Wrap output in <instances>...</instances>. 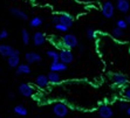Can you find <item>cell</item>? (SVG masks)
I'll use <instances>...</instances> for the list:
<instances>
[{
	"mask_svg": "<svg viewBox=\"0 0 130 118\" xmlns=\"http://www.w3.org/2000/svg\"><path fill=\"white\" fill-rule=\"evenodd\" d=\"M21 40H22V43H24L25 46L29 45V42H30V35H29V33H28L27 29H22L21 30Z\"/></svg>",
	"mask_w": 130,
	"mask_h": 118,
	"instance_id": "cell-22",
	"label": "cell"
},
{
	"mask_svg": "<svg viewBox=\"0 0 130 118\" xmlns=\"http://www.w3.org/2000/svg\"><path fill=\"white\" fill-rule=\"evenodd\" d=\"M123 97L125 98L127 101H130V88L125 89V90L123 91Z\"/></svg>",
	"mask_w": 130,
	"mask_h": 118,
	"instance_id": "cell-28",
	"label": "cell"
},
{
	"mask_svg": "<svg viewBox=\"0 0 130 118\" xmlns=\"http://www.w3.org/2000/svg\"><path fill=\"white\" fill-rule=\"evenodd\" d=\"M115 8H117L118 12L127 14L130 9V3L129 0H117L115 4Z\"/></svg>",
	"mask_w": 130,
	"mask_h": 118,
	"instance_id": "cell-12",
	"label": "cell"
},
{
	"mask_svg": "<svg viewBox=\"0 0 130 118\" xmlns=\"http://www.w3.org/2000/svg\"><path fill=\"white\" fill-rule=\"evenodd\" d=\"M52 111H53V113L58 118H64L68 115V112H69V108H68L67 104L62 103V102H58V103L53 104Z\"/></svg>",
	"mask_w": 130,
	"mask_h": 118,
	"instance_id": "cell-2",
	"label": "cell"
},
{
	"mask_svg": "<svg viewBox=\"0 0 130 118\" xmlns=\"http://www.w3.org/2000/svg\"><path fill=\"white\" fill-rule=\"evenodd\" d=\"M17 75H28L32 73V69L28 63H20L17 68Z\"/></svg>",
	"mask_w": 130,
	"mask_h": 118,
	"instance_id": "cell-15",
	"label": "cell"
},
{
	"mask_svg": "<svg viewBox=\"0 0 130 118\" xmlns=\"http://www.w3.org/2000/svg\"><path fill=\"white\" fill-rule=\"evenodd\" d=\"M77 1H80V3H89L91 0H77Z\"/></svg>",
	"mask_w": 130,
	"mask_h": 118,
	"instance_id": "cell-34",
	"label": "cell"
},
{
	"mask_svg": "<svg viewBox=\"0 0 130 118\" xmlns=\"http://www.w3.org/2000/svg\"><path fill=\"white\" fill-rule=\"evenodd\" d=\"M8 37V32L6 29H3L0 32V40L1 39H7Z\"/></svg>",
	"mask_w": 130,
	"mask_h": 118,
	"instance_id": "cell-29",
	"label": "cell"
},
{
	"mask_svg": "<svg viewBox=\"0 0 130 118\" xmlns=\"http://www.w3.org/2000/svg\"><path fill=\"white\" fill-rule=\"evenodd\" d=\"M32 40H33V45L35 46V47H41V46H43L46 42V35L42 32H35V33L33 34Z\"/></svg>",
	"mask_w": 130,
	"mask_h": 118,
	"instance_id": "cell-11",
	"label": "cell"
},
{
	"mask_svg": "<svg viewBox=\"0 0 130 118\" xmlns=\"http://www.w3.org/2000/svg\"><path fill=\"white\" fill-rule=\"evenodd\" d=\"M35 84L38 85V88L40 89H45L48 87L49 82H48V78L46 75H38L35 77Z\"/></svg>",
	"mask_w": 130,
	"mask_h": 118,
	"instance_id": "cell-13",
	"label": "cell"
},
{
	"mask_svg": "<svg viewBox=\"0 0 130 118\" xmlns=\"http://www.w3.org/2000/svg\"><path fill=\"white\" fill-rule=\"evenodd\" d=\"M111 82L118 88H123L128 84V77L122 73H115L111 75Z\"/></svg>",
	"mask_w": 130,
	"mask_h": 118,
	"instance_id": "cell-5",
	"label": "cell"
},
{
	"mask_svg": "<svg viewBox=\"0 0 130 118\" xmlns=\"http://www.w3.org/2000/svg\"><path fill=\"white\" fill-rule=\"evenodd\" d=\"M115 5L111 1H106V3H103L102 7H101V12L106 19H111L115 14Z\"/></svg>",
	"mask_w": 130,
	"mask_h": 118,
	"instance_id": "cell-4",
	"label": "cell"
},
{
	"mask_svg": "<svg viewBox=\"0 0 130 118\" xmlns=\"http://www.w3.org/2000/svg\"><path fill=\"white\" fill-rule=\"evenodd\" d=\"M7 63H8L9 68H18V66L20 64V56H11L7 58Z\"/></svg>",
	"mask_w": 130,
	"mask_h": 118,
	"instance_id": "cell-18",
	"label": "cell"
},
{
	"mask_svg": "<svg viewBox=\"0 0 130 118\" xmlns=\"http://www.w3.org/2000/svg\"><path fill=\"white\" fill-rule=\"evenodd\" d=\"M19 94L24 97H32L35 94V88L29 83H21L18 88Z\"/></svg>",
	"mask_w": 130,
	"mask_h": 118,
	"instance_id": "cell-7",
	"label": "cell"
},
{
	"mask_svg": "<svg viewBox=\"0 0 130 118\" xmlns=\"http://www.w3.org/2000/svg\"><path fill=\"white\" fill-rule=\"evenodd\" d=\"M54 28L56 30H59V32H67V30L69 29L68 27H66V26H63V25H61V24H56V25H54Z\"/></svg>",
	"mask_w": 130,
	"mask_h": 118,
	"instance_id": "cell-26",
	"label": "cell"
},
{
	"mask_svg": "<svg viewBox=\"0 0 130 118\" xmlns=\"http://www.w3.org/2000/svg\"><path fill=\"white\" fill-rule=\"evenodd\" d=\"M49 69H51V71H54V73H61V71L67 70V66L59 61L56 63H52L51 67H49Z\"/></svg>",
	"mask_w": 130,
	"mask_h": 118,
	"instance_id": "cell-16",
	"label": "cell"
},
{
	"mask_svg": "<svg viewBox=\"0 0 130 118\" xmlns=\"http://www.w3.org/2000/svg\"><path fill=\"white\" fill-rule=\"evenodd\" d=\"M61 42H62L63 48L70 49V50L79 46V40H77L76 35H74V34H66V35H63L62 39H61Z\"/></svg>",
	"mask_w": 130,
	"mask_h": 118,
	"instance_id": "cell-1",
	"label": "cell"
},
{
	"mask_svg": "<svg viewBox=\"0 0 130 118\" xmlns=\"http://www.w3.org/2000/svg\"><path fill=\"white\" fill-rule=\"evenodd\" d=\"M124 20H125V22H127L128 25H130V15H127V16H125V19H124Z\"/></svg>",
	"mask_w": 130,
	"mask_h": 118,
	"instance_id": "cell-33",
	"label": "cell"
},
{
	"mask_svg": "<svg viewBox=\"0 0 130 118\" xmlns=\"http://www.w3.org/2000/svg\"><path fill=\"white\" fill-rule=\"evenodd\" d=\"M14 113H17L18 116H26L28 113V110L26 106H24L22 104H19V105H15L14 109H13Z\"/></svg>",
	"mask_w": 130,
	"mask_h": 118,
	"instance_id": "cell-19",
	"label": "cell"
},
{
	"mask_svg": "<svg viewBox=\"0 0 130 118\" xmlns=\"http://www.w3.org/2000/svg\"><path fill=\"white\" fill-rule=\"evenodd\" d=\"M52 24H53V25L59 24V16H58V14L53 15V18H52Z\"/></svg>",
	"mask_w": 130,
	"mask_h": 118,
	"instance_id": "cell-30",
	"label": "cell"
},
{
	"mask_svg": "<svg viewBox=\"0 0 130 118\" xmlns=\"http://www.w3.org/2000/svg\"><path fill=\"white\" fill-rule=\"evenodd\" d=\"M43 20L40 16H33V18L29 20V26L32 28H39L40 26H42Z\"/></svg>",
	"mask_w": 130,
	"mask_h": 118,
	"instance_id": "cell-20",
	"label": "cell"
},
{
	"mask_svg": "<svg viewBox=\"0 0 130 118\" xmlns=\"http://www.w3.org/2000/svg\"><path fill=\"white\" fill-rule=\"evenodd\" d=\"M58 16H59V24L63 25V26H66L68 28H70L73 26V24H74V18L68 13H60V14H58Z\"/></svg>",
	"mask_w": 130,
	"mask_h": 118,
	"instance_id": "cell-8",
	"label": "cell"
},
{
	"mask_svg": "<svg viewBox=\"0 0 130 118\" xmlns=\"http://www.w3.org/2000/svg\"><path fill=\"white\" fill-rule=\"evenodd\" d=\"M99 116L101 118H111L114 116V110L111 109V106L107 105V104H103L99 108Z\"/></svg>",
	"mask_w": 130,
	"mask_h": 118,
	"instance_id": "cell-10",
	"label": "cell"
},
{
	"mask_svg": "<svg viewBox=\"0 0 130 118\" xmlns=\"http://www.w3.org/2000/svg\"><path fill=\"white\" fill-rule=\"evenodd\" d=\"M7 96H8V98H11V100H14V98H15V95H14V92H12V91H9V92H8V95H7Z\"/></svg>",
	"mask_w": 130,
	"mask_h": 118,
	"instance_id": "cell-32",
	"label": "cell"
},
{
	"mask_svg": "<svg viewBox=\"0 0 130 118\" xmlns=\"http://www.w3.org/2000/svg\"><path fill=\"white\" fill-rule=\"evenodd\" d=\"M125 111H127V115H128V116H130V106L128 108L127 110H125Z\"/></svg>",
	"mask_w": 130,
	"mask_h": 118,
	"instance_id": "cell-35",
	"label": "cell"
},
{
	"mask_svg": "<svg viewBox=\"0 0 130 118\" xmlns=\"http://www.w3.org/2000/svg\"><path fill=\"white\" fill-rule=\"evenodd\" d=\"M128 108H129V106H128L127 102H120V103H118V109H120V111H125Z\"/></svg>",
	"mask_w": 130,
	"mask_h": 118,
	"instance_id": "cell-27",
	"label": "cell"
},
{
	"mask_svg": "<svg viewBox=\"0 0 130 118\" xmlns=\"http://www.w3.org/2000/svg\"><path fill=\"white\" fill-rule=\"evenodd\" d=\"M47 78H48V82L52 83V84H58L61 82V77L59 75V73H54V71H51L47 75Z\"/></svg>",
	"mask_w": 130,
	"mask_h": 118,
	"instance_id": "cell-17",
	"label": "cell"
},
{
	"mask_svg": "<svg viewBox=\"0 0 130 118\" xmlns=\"http://www.w3.org/2000/svg\"><path fill=\"white\" fill-rule=\"evenodd\" d=\"M0 55L8 58L11 56H20V52L9 45H0Z\"/></svg>",
	"mask_w": 130,
	"mask_h": 118,
	"instance_id": "cell-3",
	"label": "cell"
},
{
	"mask_svg": "<svg viewBox=\"0 0 130 118\" xmlns=\"http://www.w3.org/2000/svg\"><path fill=\"white\" fill-rule=\"evenodd\" d=\"M77 48H79V53H83V52H85V46H83V45H79V46H77Z\"/></svg>",
	"mask_w": 130,
	"mask_h": 118,
	"instance_id": "cell-31",
	"label": "cell"
},
{
	"mask_svg": "<svg viewBox=\"0 0 130 118\" xmlns=\"http://www.w3.org/2000/svg\"><path fill=\"white\" fill-rule=\"evenodd\" d=\"M129 25L125 22V20L124 19H118L117 21H116V27L117 28H120V29H122V30H124L125 28L128 27Z\"/></svg>",
	"mask_w": 130,
	"mask_h": 118,
	"instance_id": "cell-25",
	"label": "cell"
},
{
	"mask_svg": "<svg viewBox=\"0 0 130 118\" xmlns=\"http://www.w3.org/2000/svg\"><path fill=\"white\" fill-rule=\"evenodd\" d=\"M25 60L28 64H33V63H39L42 61L41 55L38 54L36 52H28L25 54Z\"/></svg>",
	"mask_w": 130,
	"mask_h": 118,
	"instance_id": "cell-9",
	"label": "cell"
},
{
	"mask_svg": "<svg viewBox=\"0 0 130 118\" xmlns=\"http://www.w3.org/2000/svg\"><path fill=\"white\" fill-rule=\"evenodd\" d=\"M46 54H47V56H48L49 58H52V63H56V62L60 61V57H59V52H56V50L49 49V50H47Z\"/></svg>",
	"mask_w": 130,
	"mask_h": 118,
	"instance_id": "cell-21",
	"label": "cell"
},
{
	"mask_svg": "<svg viewBox=\"0 0 130 118\" xmlns=\"http://www.w3.org/2000/svg\"><path fill=\"white\" fill-rule=\"evenodd\" d=\"M86 35H87V37L89 40H94L95 37H96V30H95L94 28H87Z\"/></svg>",
	"mask_w": 130,
	"mask_h": 118,
	"instance_id": "cell-24",
	"label": "cell"
},
{
	"mask_svg": "<svg viewBox=\"0 0 130 118\" xmlns=\"http://www.w3.org/2000/svg\"><path fill=\"white\" fill-rule=\"evenodd\" d=\"M9 13H11L13 16H15V18H18V19H21V20H28V15L26 14L24 11L19 9L18 7H12V8L9 9Z\"/></svg>",
	"mask_w": 130,
	"mask_h": 118,
	"instance_id": "cell-14",
	"label": "cell"
},
{
	"mask_svg": "<svg viewBox=\"0 0 130 118\" xmlns=\"http://www.w3.org/2000/svg\"><path fill=\"white\" fill-rule=\"evenodd\" d=\"M59 57H60V62H62L63 64H69L74 61V54L70 49H66L62 48L59 52Z\"/></svg>",
	"mask_w": 130,
	"mask_h": 118,
	"instance_id": "cell-6",
	"label": "cell"
},
{
	"mask_svg": "<svg viewBox=\"0 0 130 118\" xmlns=\"http://www.w3.org/2000/svg\"><path fill=\"white\" fill-rule=\"evenodd\" d=\"M111 35L115 37V39H122V37L124 36V30H122V29H120V28L115 27L114 29L111 30Z\"/></svg>",
	"mask_w": 130,
	"mask_h": 118,
	"instance_id": "cell-23",
	"label": "cell"
}]
</instances>
